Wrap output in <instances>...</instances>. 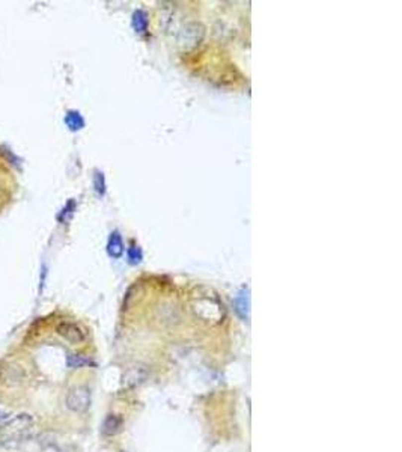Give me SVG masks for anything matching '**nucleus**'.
<instances>
[{"label": "nucleus", "mask_w": 402, "mask_h": 452, "mask_svg": "<svg viewBox=\"0 0 402 452\" xmlns=\"http://www.w3.org/2000/svg\"><path fill=\"white\" fill-rule=\"evenodd\" d=\"M32 425H33L32 416L21 413L2 425V428H0V439H2L3 443L20 442L30 431Z\"/></svg>", "instance_id": "nucleus-1"}, {"label": "nucleus", "mask_w": 402, "mask_h": 452, "mask_svg": "<svg viewBox=\"0 0 402 452\" xmlns=\"http://www.w3.org/2000/svg\"><path fill=\"white\" fill-rule=\"evenodd\" d=\"M90 406V390L86 386H77L67 396V407L76 413H83Z\"/></svg>", "instance_id": "nucleus-2"}, {"label": "nucleus", "mask_w": 402, "mask_h": 452, "mask_svg": "<svg viewBox=\"0 0 402 452\" xmlns=\"http://www.w3.org/2000/svg\"><path fill=\"white\" fill-rule=\"evenodd\" d=\"M56 330H58V333H59L64 339H67L68 342H71V344H74V345L81 344V342H84V339H86L84 332H83L77 324H74V323H61V324L58 326Z\"/></svg>", "instance_id": "nucleus-3"}, {"label": "nucleus", "mask_w": 402, "mask_h": 452, "mask_svg": "<svg viewBox=\"0 0 402 452\" xmlns=\"http://www.w3.org/2000/svg\"><path fill=\"white\" fill-rule=\"evenodd\" d=\"M23 380V372L18 368H0V381L5 384H15Z\"/></svg>", "instance_id": "nucleus-4"}, {"label": "nucleus", "mask_w": 402, "mask_h": 452, "mask_svg": "<svg viewBox=\"0 0 402 452\" xmlns=\"http://www.w3.org/2000/svg\"><path fill=\"white\" fill-rule=\"evenodd\" d=\"M122 427V419L118 416V415H110L107 416V419L104 421V425H103V433L106 436H113L116 434Z\"/></svg>", "instance_id": "nucleus-5"}, {"label": "nucleus", "mask_w": 402, "mask_h": 452, "mask_svg": "<svg viewBox=\"0 0 402 452\" xmlns=\"http://www.w3.org/2000/svg\"><path fill=\"white\" fill-rule=\"evenodd\" d=\"M107 250H109V255L113 257V258H119L124 252V246H122V240H121V235L118 232H113L110 240H109V246H107Z\"/></svg>", "instance_id": "nucleus-6"}, {"label": "nucleus", "mask_w": 402, "mask_h": 452, "mask_svg": "<svg viewBox=\"0 0 402 452\" xmlns=\"http://www.w3.org/2000/svg\"><path fill=\"white\" fill-rule=\"evenodd\" d=\"M67 363H68L70 368L77 369V368H83V366L92 365V361L87 359L86 356H81V355H70L68 359H67Z\"/></svg>", "instance_id": "nucleus-7"}, {"label": "nucleus", "mask_w": 402, "mask_h": 452, "mask_svg": "<svg viewBox=\"0 0 402 452\" xmlns=\"http://www.w3.org/2000/svg\"><path fill=\"white\" fill-rule=\"evenodd\" d=\"M235 306H237L238 314H240L242 318H247V317H248V297H247V294H240V295L235 298Z\"/></svg>", "instance_id": "nucleus-8"}, {"label": "nucleus", "mask_w": 402, "mask_h": 452, "mask_svg": "<svg viewBox=\"0 0 402 452\" xmlns=\"http://www.w3.org/2000/svg\"><path fill=\"white\" fill-rule=\"evenodd\" d=\"M67 124H68V127H70L71 130H80V128L84 125L83 118H81L80 113H77V112H70V113L67 115Z\"/></svg>", "instance_id": "nucleus-9"}, {"label": "nucleus", "mask_w": 402, "mask_h": 452, "mask_svg": "<svg viewBox=\"0 0 402 452\" xmlns=\"http://www.w3.org/2000/svg\"><path fill=\"white\" fill-rule=\"evenodd\" d=\"M146 24H148L146 15H145L142 11L136 12V14H134V27H136V30H137V32H143V30L146 29Z\"/></svg>", "instance_id": "nucleus-10"}, {"label": "nucleus", "mask_w": 402, "mask_h": 452, "mask_svg": "<svg viewBox=\"0 0 402 452\" xmlns=\"http://www.w3.org/2000/svg\"><path fill=\"white\" fill-rule=\"evenodd\" d=\"M130 260H131V263H139L140 261V252L139 250L136 252V247L130 249Z\"/></svg>", "instance_id": "nucleus-11"}, {"label": "nucleus", "mask_w": 402, "mask_h": 452, "mask_svg": "<svg viewBox=\"0 0 402 452\" xmlns=\"http://www.w3.org/2000/svg\"><path fill=\"white\" fill-rule=\"evenodd\" d=\"M6 419H8V415H6L5 412L0 410V422H3V421H6Z\"/></svg>", "instance_id": "nucleus-12"}]
</instances>
